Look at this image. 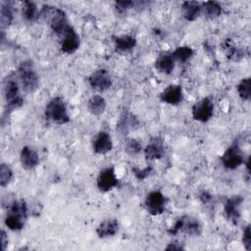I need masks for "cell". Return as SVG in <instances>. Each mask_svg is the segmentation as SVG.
Returning <instances> with one entry per match:
<instances>
[{
    "label": "cell",
    "mask_w": 251,
    "mask_h": 251,
    "mask_svg": "<svg viewBox=\"0 0 251 251\" xmlns=\"http://www.w3.org/2000/svg\"><path fill=\"white\" fill-rule=\"evenodd\" d=\"M3 93L6 103V114L23 106L24 99L21 95L19 82L15 74H10L5 77L3 81Z\"/></svg>",
    "instance_id": "obj_1"
},
{
    "label": "cell",
    "mask_w": 251,
    "mask_h": 251,
    "mask_svg": "<svg viewBox=\"0 0 251 251\" xmlns=\"http://www.w3.org/2000/svg\"><path fill=\"white\" fill-rule=\"evenodd\" d=\"M18 76L23 89L27 93H33L39 86V76L31 60H25L18 67Z\"/></svg>",
    "instance_id": "obj_2"
},
{
    "label": "cell",
    "mask_w": 251,
    "mask_h": 251,
    "mask_svg": "<svg viewBox=\"0 0 251 251\" xmlns=\"http://www.w3.org/2000/svg\"><path fill=\"white\" fill-rule=\"evenodd\" d=\"M44 115L46 120L53 124L65 125L70 122L66 103L61 97H53L48 101Z\"/></svg>",
    "instance_id": "obj_3"
},
{
    "label": "cell",
    "mask_w": 251,
    "mask_h": 251,
    "mask_svg": "<svg viewBox=\"0 0 251 251\" xmlns=\"http://www.w3.org/2000/svg\"><path fill=\"white\" fill-rule=\"evenodd\" d=\"M168 231L174 235L183 232L189 236H199L202 233V226L197 219L190 216H182Z\"/></svg>",
    "instance_id": "obj_4"
},
{
    "label": "cell",
    "mask_w": 251,
    "mask_h": 251,
    "mask_svg": "<svg viewBox=\"0 0 251 251\" xmlns=\"http://www.w3.org/2000/svg\"><path fill=\"white\" fill-rule=\"evenodd\" d=\"M221 160L224 167L227 170H235L240 167L244 163V158L239 144L233 142L224 152Z\"/></svg>",
    "instance_id": "obj_5"
},
{
    "label": "cell",
    "mask_w": 251,
    "mask_h": 251,
    "mask_svg": "<svg viewBox=\"0 0 251 251\" xmlns=\"http://www.w3.org/2000/svg\"><path fill=\"white\" fill-rule=\"evenodd\" d=\"M144 205L149 214L153 216L161 215L165 212L167 198L161 191L153 190L146 195Z\"/></svg>",
    "instance_id": "obj_6"
},
{
    "label": "cell",
    "mask_w": 251,
    "mask_h": 251,
    "mask_svg": "<svg viewBox=\"0 0 251 251\" xmlns=\"http://www.w3.org/2000/svg\"><path fill=\"white\" fill-rule=\"evenodd\" d=\"M214 113V104L209 97H204L196 102L192 107V117L194 120L206 123L208 122Z\"/></svg>",
    "instance_id": "obj_7"
},
{
    "label": "cell",
    "mask_w": 251,
    "mask_h": 251,
    "mask_svg": "<svg viewBox=\"0 0 251 251\" xmlns=\"http://www.w3.org/2000/svg\"><path fill=\"white\" fill-rule=\"evenodd\" d=\"M88 82L92 89L103 92L111 87L112 78L108 71H106L105 69H99L89 75Z\"/></svg>",
    "instance_id": "obj_8"
},
{
    "label": "cell",
    "mask_w": 251,
    "mask_h": 251,
    "mask_svg": "<svg viewBox=\"0 0 251 251\" xmlns=\"http://www.w3.org/2000/svg\"><path fill=\"white\" fill-rule=\"evenodd\" d=\"M97 188L101 192H108L115 188L119 184V179L116 176L113 167H108L102 170L97 177Z\"/></svg>",
    "instance_id": "obj_9"
},
{
    "label": "cell",
    "mask_w": 251,
    "mask_h": 251,
    "mask_svg": "<svg viewBox=\"0 0 251 251\" xmlns=\"http://www.w3.org/2000/svg\"><path fill=\"white\" fill-rule=\"evenodd\" d=\"M59 39L61 50L66 54H73L79 48L80 39L73 26H71L61 37H59Z\"/></svg>",
    "instance_id": "obj_10"
},
{
    "label": "cell",
    "mask_w": 251,
    "mask_h": 251,
    "mask_svg": "<svg viewBox=\"0 0 251 251\" xmlns=\"http://www.w3.org/2000/svg\"><path fill=\"white\" fill-rule=\"evenodd\" d=\"M243 202V198L240 195H233L226 199L224 205V212L226 219L236 224L240 218V205Z\"/></svg>",
    "instance_id": "obj_11"
},
{
    "label": "cell",
    "mask_w": 251,
    "mask_h": 251,
    "mask_svg": "<svg viewBox=\"0 0 251 251\" xmlns=\"http://www.w3.org/2000/svg\"><path fill=\"white\" fill-rule=\"evenodd\" d=\"M160 99L162 102L169 105H178L183 100V92L181 86L178 84L169 85L161 92Z\"/></svg>",
    "instance_id": "obj_12"
},
{
    "label": "cell",
    "mask_w": 251,
    "mask_h": 251,
    "mask_svg": "<svg viewBox=\"0 0 251 251\" xmlns=\"http://www.w3.org/2000/svg\"><path fill=\"white\" fill-rule=\"evenodd\" d=\"M93 151L96 154L104 155L110 152L113 148V141L110 134L106 131H100L97 133L93 140Z\"/></svg>",
    "instance_id": "obj_13"
},
{
    "label": "cell",
    "mask_w": 251,
    "mask_h": 251,
    "mask_svg": "<svg viewBox=\"0 0 251 251\" xmlns=\"http://www.w3.org/2000/svg\"><path fill=\"white\" fill-rule=\"evenodd\" d=\"M20 161L22 167L25 170H32L38 165L39 157L37 152L33 148L29 146H24L21 150Z\"/></svg>",
    "instance_id": "obj_14"
},
{
    "label": "cell",
    "mask_w": 251,
    "mask_h": 251,
    "mask_svg": "<svg viewBox=\"0 0 251 251\" xmlns=\"http://www.w3.org/2000/svg\"><path fill=\"white\" fill-rule=\"evenodd\" d=\"M118 231L119 222L114 218L103 221L96 228V233L99 238H107L114 236Z\"/></svg>",
    "instance_id": "obj_15"
},
{
    "label": "cell",
    "mask_w": 251,
    "mask_h": 251,
    "mask_svg": "<svg viewBox=\"0 0 251 251\" xmlns=\"http://www.w3.org/2000/svg\"><path fill=\"white\" fill-rule=\"evenodd\" d=\"M164 153H165V149H164L163 142L157 137L152 139L144 148L145 158L149 161L161 159Z\"/></svg>",
    "instance_id": "obj_16"
},
{
    "label": "cell",
    "mask_w": 251,
    "mask_h": 251,
    "mask_svg": "<svg viewBox=\"0 0 251 251\" xmlns=\"http://www.w3.org/2000/svg\"><path fill=\"white\" fill-rule=\"evenodd\" d=\"M138 126H139L138 120L133 115L129 113H126L121 117L119 123L117 124V130L121 134L126 135L130 130L136 129Z\"/></svg>",
    "instance_id": "obj_17"
},
{
    "label": "cell",
    "mask_w": 251,
    "mask_h": 251,
    "mask_svg": "<svg viewBox=\"0 0 251 251\" xmlns=\"http://www.w3.org/2000/svg\"><path fill=\"white\" fill-rule=\"evenodd\" d=\"M182 17L189 22L195 21L201 14V5L196 1H185L181 5Z\"/></svg>",
    "instance_id": "obj_18"
},
{
    "label": "cell",
    "mask_w": 251,
    "mask_h": 251,
    "mask_svg": "<svg viewBox=\"0 0 251 251\" xmlns=\"http://www.w3.org/2000/svg\"><path fill=\"white\" fill-rule=\"evenodd\" d=\"M106 100L101 95H93L87 101V109L94 116L102 115L106 110Z\"/></svg>",
    "instance_id": "obj_19"
},
{
    "label": "cell",
    "mask_w": 251,
    "mask_h": 251,
    "mask_svg": "<svg viewBox=\"0 0 251 251\" xmlns=\"http://www.w3.org/2000/svg\"><path fill=\"white\" fill-rule=\"evenodd\" d=\"M175 63L176 62L171 54H162L157 58L155 62V68L160 73L170 75L175 69Z\"/></svg>",
    "instance_id": "obj_20"
},
{
    "label": "cell",
    "mask_w": 251,
    "mask_h": 251,
    "mask_svg": "<svg viewBox=\"0 0 251 251\" xmlns=\"http://www.w3.org/2000/svg\"><path fill=\"white\" fill-rule=\"evenodd\" d=\"M14 19V9L12 2L3 1L1 2V12H0V24L1 28L4 29L8 27Z\"/></svg>",
    "instance_id": "obj_21"
},
{
    "label": "cell",
    "mask_w": 251,
    "mask_h": 251,
    "mask_svg": "<svg viewBox=\"0 0 251 251\" xmlns=\"http://www.w3.org/2000/svg\"><path fill=\"white\" fill-rule=\"evenodd\" d=\"M115 48L119 52H127L136 45V39L131 35H122L114 37Z\"/></svg>",
    "instance_id": "obj_22"
},
{
    "label": "cell",
    "mask_w": 251,
    "mask_h": 251,
    "mask_svg": "<svg viewBox=\"0 0 251 251\" xmlns=\"http://www.w3.org/2000/svg\"><path fill=\"white\" fill-rule=\"evenodd\" d=\"M25 221H26L25 218H24V217H22L18 214H15L13 212L8 211L4 222H5L6 226L9 229L14 230V231H18V230H21L25 226Z\"/></svg>",
    "instance_id": "obj_23"
},
{
    "label": "cell",
    "mask_w": 251,
    "mask_h": 251,
    "mask_svg": "<svg viewBox=\"0 0 251 251\" xmlns=\"http://www.w3.org/2000/svg\"><path fill=\"white\" fill-rule=\"evenodd\" d=\"M201 12L208 19L218 18L222 13V6L216 1H206L201 5Z\"/></svg>",
    "instance_id": "obj_24"
},
{
    "label": "cell",
    "mask_w": 251,
    "mask_h": 251,
    "mask_svg": "<svg viewBox=\"0 0 251 251\" xmlns=\"http://www.w3.org/2000/svg\"><path fill=\"white\" fill-rule=\"evenodd\" d=\"M39 11L36 5L31 1H25L23 4V18L29 23L38 21Z\"/></svg>",
    "instance_id": "obj_25"
},
{
    "label": "cell",
    "mask_w": 251,
    "mask_h": 251,
    "mask_svg": "<svg viewBox=\"0 0 251 251\" xmlns=\"http://www.w3.org/2000/svg\"><path fill=\"white\" fill-rule=\"evenodd\" d=\"M193 49L189 46H180L177 47L171 55L175 62H179V63H185L187 62L192 56H193Z\"/></svg>",
    "instance_id": "obj_26"
},
{
    "label": "cell",
    "mask_w": 251,
    "mask_h": 251,
    "mask_svg": "<svg viewBox=\"0 0 251 251\" xmlns=\"http://www.w3.org/2000/svg\"><path fill=\"white\" fill-rule=\"evenodd\" d=\"M237 92L240 98L244 101H249L251 96V79L250 77L243 78L237 85Z\"/></svg>",
    "instance_id": "obj_27"
},
{
    "label": "cell",
    "mask_w": 251,
    "mask_h": 251,
    "mask_svg": "<svg viewBox=\"0 0 251 251\" xmlns=\"http://www.w3.org/2000/svg\"><path fill=\"white\" fill-rule=\"evenodd\" d=\"M14 174L12 169L5 163L0 165V185L2 187L7 186L13 179Z\"/></svg>",
    "instance_id": "obj_28"
},
{
    "label": "cell",
    "mask_w": 251,
    "mask_h": 251,
    "mask_svg": "<svg viewBox=\"0 0 251 251\" xmlns=\"http://www.w3.org/2000/svg\"><path fill=\"white\" fill-rule=\"evenodd\" d=\"M142 150V144L135 138H127L125 142V151L130 156L138 155Z\"/></svg>",
    "instance_id": "obj_29"
},
{
    "label": "cell",
    "mask_w": 251,
    "mask_h": 251,
    "mask_svg": "<svg viewBox=\"0 0 251 251\" xmlns=\"http://www.w3.org/2000/svg\"><path fill=\"white\" fill-rule=\"evenodd\" d=\"M225 49H226V56L232 60V61H239L240 59H242L244 57V52L242 49L235 47L234 45L230 44L227 40L226 42L225 45Z\"/></svg>",
    "instance_id": "obj_30"
},
{
    "label": "cell",
    "mask_w": 251,
    "mask_h": 251,
    "mask_svg": "<svg viewBox=\"0 0 251 251\" xmlns=\"http://www.w3.org/2000/svg\"><path fill=\"white\" fill-rule=\"evenodd\" d=\"M133 7V1H117L115 2V10L119 15H125L126 11Z\"/></svg>",
    "instance_id": "obj_31"
},
{
    "label": "cell",
    "mask_w": 251,
    "mask_h": 251,
    "mask_svg": "<svg viewBox=\"0 0 251 251\" xmlns=\"http://www.w3.org/2000/svg\"><path fill=\"white\" fill-rule=\"evenodd\" d=\"M151 171H152V168H151V167H146V168H144V169H142V170L137 169V168H133V169H132V174L134 175V176H135L137 179L143 180V179H145V178L150 175Z\"/></svg>",
    "instance_id": "obj_32"
},
{
    "label": "cell",
    "mask_w": 251,
    "mask_h": 251,
    "mask_svg": "<svg viewBox=\"0 0 251 251\" xmlns=\"http://www.w3.org/2000/svg\"><path fill=\"white\" fill-rule=\"evenodd\" d=\"M242 244L244 248L249 251L251 249V230H250V226L248 225L245 229L243 230L242 234Z\"/></svg>",
    "instance_id": "obj_33"
},
{
    "label": "cell",
    "mask_w": 251,
    "mask_h": 251,
    "mask_svg": "<svg viewBox=\"0 0 251 251\" xmlns=\"http://www.w3.org/2000/svg\"><path fill=\"white\" fill-rule=\"evenodd\" d=\"M166 249H167V250H183L184 247H183L181 244L177 243V242H172V243H170V244L166 247Z\"/></svg>",
    "instance_id": "obj_34"
},
{
    "label": "cell",
    "mask_w": 251,
    "mask_h": 251,
    "mask_svg": "<svg viewBox=\"0 0 251 251\" xmlns=\"http://www.w3.org/2000/svg\"><path fill=\"white\" fill-rule=\"evenodd\" d=\"M1 243H2V249L5 250L6 246L8 245V236L4 230H1Z\"/></svg>",
    "instance_id": "obj_35"
}]
</instances>
